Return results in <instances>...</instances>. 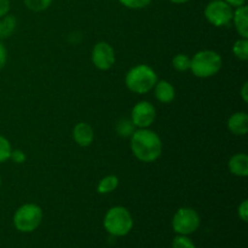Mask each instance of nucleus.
I'll return each mask as SVG.
<instances>
[{
  "instance_id": "bb28decb",
  "label": "nucleus",
  "mask_w": 248,
  "mask_h": 248,
  "mask_svg": "<svg viewBox=\"0 0 248 248\" xmlns=\"http://www.w3.org/2000/svg\"><path fill=\"white\" fill-rule=\"evenodd\" d=\"M10 11V1L9 0H0V18L6 16Z\"/></svg>"
},
{
  "instance_id": "f257e3e1",
  "label": "nucleus",
  "mask_w": 248,
  "mask_h": 248,
  "mask_svg": "<svg viewBox=\"0 0 248 248\" xmlns=\"http://www.w3.org/2000/svg\"><path fill=\"white\" fill-rule=\"evenodd\" d=\"M131 150L140 161L154 162L161 156V138L149 128H137L131 136Z\"/></svg>"
},
{
  "instance_id": "b1692460",
  "label": "nucleus",
  "mask_w": 248,
  "mask_h": 248,
  "mask_svg": "<svg viewBox=\"0 0 248 248\" xmlns=\"http://www.w3.org/2000/svg\"><path fill=\"white\" fill-rule=\"evenodd\" d=\"M237 215L241 218V220L247 222L248 220V201L244 200L237 207Z\"/></svg>"
},
{
  "instance_id": "c756f323",
  "label": "nucleus",
  "mask_w": 248,
  "mask_h": 248,
  "mask_svg": "<svg viewBox=\"0 0 248 248\" xmlns=\"http://www.w3.org/2000/svg\"><path fill=\"white\" fill-rule=\"evenodd\" d=\"M171 2H173V4H186V2L190 1V0H170Z\"/></svg>"
},
{
  "instance_id": "9b49d317",
  "label": "nucleus",
  "mask_w": 248,
  "mask_h": 248,
  "mask_svg": "<svg viewBox=\"0 0 248 248\" xmlns=\"http://www.w3.org/2000/svg\"><path fill=\"white\" fill-rule=\"evenodd\" d=\"M228 128L235 136H246L248 132V115L246 111H236L228 119Z\"/></svg>"
},
{
  "instance_id": "aec40b11",
  "label": "nucleus",
  "mask_w": 248,
  "mask_h": 248,
  "mask_svg": "<svg viewBox=\"0 0 248 248\" xmlns=\"http://www.w3.org/2000/svg\"><path fill=\"white\" fill-rule=\"evenodd\" d=\"M24 5L28 10L34 12H41L51 6L53 0H23Z\"/></svg>"
},
{
  "instance_id": "cd10ccee",
  "label": "nucleus",
  "mask_w": 248,
  "mask_h": 248,
  "mask_svg": "<svg viewBox=\"0 0 248 248\" xmlns=\"http://www.w3.org/2000/svg\"><path fill=\"white\" fill-rule=\"evenodd\" d=\"M224 1L228 2L232 7H240L242 5H246V0H224Z\"/></svg>"
},
{
  "instance_id": "412c9836",
  "label": "nucleus",
  "mask_w": 248,
  "mask_h": 248,
  "mask_svg": "<svg viewBox=\"0 0 248 248\" xmlns=\"http://www.w3.org/2000/svg\"><path fill=\"white\" fill-rule=\"evenodd\" d=\"M12 153V147L11 143L9 142L6 137L0 135V164L10 160Z\"/></svg>"
},
{
  "instance_id": "a878e982",
  "label": "nucleus",
  "mask_w": 248,
  "mask_h": 248,
  "mask_svg": "<svg viewBox=\"0 0 248 248\" xmlns=\"http://www.w3.org/2000/svg\"><path fill=\"white\" fill-rule=\"evenodd\" d=\"M6 61H7L6 47L4 46L2 41L0 40V70L5 67V64H6Z\"/></svg>"
},
{
  "instance_id": "423d86ee",
  "label": "nucleus",
  "mask_w": 248,
  "mask_h": 248,
  "mask_svg": "<svg viewBox=\"0 0 248 248\" xmlns=\"http://www.w3.org/2000/svg\"><path fill=\"white\" fill-rule=\"evenodd\" d=\"M200 222V216L194 208L182 207L174 213L172 228L178 235H189L199 229Z\"/></svg>"
},
{
  "instance_id": "2eb2a0df",
  "label": "nucleus",
  "mask_w": 248,
  "mask_h": 248,
  "mask_svg": "<svg viewBox=\"0 0 248 248\" xmlns=\"http://www.w3.org/2000/svg\"><path fill=\"white\" fill-rule=\"evenodd\" d=\"M17 27V21L12 15H6V16L0 18V40L7 39L15 33Z\"/></svg>"
},
{
  "instance_id": "7ed1b4c3",
  "label": "nucleus",
  "mask_w": 248,
  "mask_h": 248,
  "mask_svg": "<svg viewBox=\"0 0 248 248\" xmlns=\"http://www.w3.org/2000/svg\"><path fill=\"white\" fill-rule=\"evenodd\" d=\"M222 56L213 50H202L196 52L191 58L190 70L196 78L207 79L215 77L222 69Z\"/></svg>"
},
{
  "instance_id": "5701e85b",
  "label": "nucleus",
  "mask_w": 248,
  "mask_h": 248,
  "mask_svg": "<svg viewBox=\"0 0 248 248\" xmlns=\"http://www.w3.org/2000/svg\"><path fill=\"white\" fill-rule=\"evenodd\" d=\"M123 6L131 10H140L147 7L152 2V0H119Z\"/></svg>"
},
{
  "instance_id": "f03ea898",
  "label": "nucleus",
  "mask_w": 248,
  "mask_h": 248,
  "mask_svg": "<svg viewBox=\"0 0 248 248\" xmlns=\"http://www.w3.org/2000/svg\"><path fill=\"white\" fill-rule=\"evenodd\" d=\"M157 74L148 64H138L131 68L125 77V84L131 92L144 94L154 89L157 82Z\"/></svg>"
},
{
  "instance_id": "dca6fc26",
  "label": "nucleus",
  "mask_w": 248,
  "mask_h": 248,
  "mask_svg": "<svg viewBox=\"0 0 248 248\" xmlns=\"http://www.w3.org/2000/svg\"><path fill=\"white\" fill-rule=\"evenodd\" d=\"M119 186V178L115 174H109L106 176L104 178H102L98 182V186H97V191L99 194H110L113 191H115Z\"/></svg>"
},
{
  "instance_id": "ddd939ff",
  "label": "nucleus",
  "mask_w": 248,
  "mask_h": 248,
  "mask_svg": "<svg viewBox=\"0 0 248 248\" xmlns=\"http://www.w3.org/2000/svg\"><path fill=\"white\" fill-rule=\"evenodd\" d=\"M154 94L160 103H171L176 97V90L167 80H157L154 86Z\"/></svg>"
},
{
  "instance_id": "7c9ffc66",
  "label": "nucleus",
  "mask_w": 248,
  "mask_h": 248,
  "mask_svg": "<svg viewBox=\"0 0 248 248\" xmlns=\"http://www.w3.org/2000/svg\"><path fill=\"white\" fill-rule=\"evenodd\" d=\"M0 186H1V176H0Z\"/></svg>"
},
{
  "instance_id": "f3484780",
  "label": "nucleus",
  "mask_w": 248,
  "mask_h": 248,
  "mask_svg": "<svg viewBox=\"0 0 248 248\" xmlns=\"http://www.w3.org/2000/svg\"><path fill=\"white\" fill-rule=\"evenodd\" d=\"M232 53L240 61L248 60V39L240 38L232 45Z\"/></svg>"
},
{
  "instance_id": "393cba45",
  "label": "nucleus",
  "mask_w": 248,
  "mask_h": 248,
  "mask_svg": "<svg viewBox=\"0 0 248 248\" xmlns=\"http://www.w3.org/2000/svg\"><path fill=\"white\" fill-rule=\"evenodd\" d=\"M10 159H11L14 162H16V164H22V162L26 161V155H24V153L22 152L21 149H16V150L12 149Z\"/></svg>"
},
{
  "instance_id": "1a4fd4ad",
  "label": "nucleus",
  "mask_w": 248,
  "mask_h": 248,
  "mask_svg": "<svg viewBox=\"0 0 248 248\" xmlns=\"http://www.w3.org/2000/svg\"><path fill=\"white\" fill-rule=\"evenodd\" d=\"M92 63L99 70H109L115 63V51L110 44L99 41L92 50Z\"/></svg>"
},
{
  "instance_id": "c85d7f7f",
  "label": "nucleus",
  "mask_w": 248,
  "mask_h": 248,
  "mask_svg": "<svg viewBox=\"0 0 248 248\" xmlns=\"http://www.w3.org/2000/svg\"><path fill=\"white\" fill-rule=\"evenodd\" d=\"M241 98L245 103L248 102V82L246 81L244 85H242V89H241Z\"/></svg>"
},
{
  "instance_id": "4468645a",
  "label": "nucleus",
  "mask_w": 248,
  "mask_h": 248,
  "mask_svg": "<svg viewBox=\"0 0 248 248\" xmlns=\"http://www.w3.org/2000/svg\"><path fill=\"white\" fill-rule=\"evenodd\" d=\"M230 173L236 177L248 176V156L245 153H237L230 157L228 162Z\"/></svg>"
},
{
  "instance_id": "39448f33",
  "label": "nucleus",
  "mask_w": 248,
  "mask_h": 248,
  "mask_svg": "<svg viewBox=\"0 0 248 248\" xmlns=\"http://www.w3.org/2000/svg\"><path fill=\"white\" fill-rule=\"evenodd\" d=\"M43 210L36 203H24L14 215V225L18 232H31L43 220Z\"/></svg>"
},
{
  "instance_id": "9d476101",
  "label": "nucleus",
  "mask_w": 248,
  "mask_h": 248,
  "mask_svg": "<svg viewBox=\"0 0 248 248\" xmlns=\"http://www.w3.org/2000/svg\"><path fill=\"white\" fill-rule=\"evenodd\" d=\"M73 140L79 147H90L94 140V132L92 126L87 123L77 124L73 128Z\"/></svg>"
},
{
  "instance_id": "6ab92c4d",
  "label": "nucleus",
  "mask_w": 248,
  "mask_h": 248,
  "mask_svg": "<svg viewBox=\"0 0 248 248\" xmlns=\"http://www.w3.org/2000/svg\"><path fill=\"white\" fill-rule=\"evenodd\" d=\"M136 130L137 128L135 127L132 121L128 120V119H123V120L118 121V124H116V132L121 137H131Z\"/></svg>"
},
{
  "instance_id": "a211bd4d",
  "label": "nucleus",
  "mask_w": 248,
  "mask_h": 248,
  "mask_svg": "<svg viewBox=\"0 0 248 248\" xmlns=\"http://www.w3.org/2000/svg\"><path fill=\"white\" fill-rule=\"evenodd\" d=\"M191 58L186 53H178L172 60V65L177 72H186L190 69Z\"/></svg>"
},
{
  "instance_id": "0eeeda50",
  "label": "nucleus",
  "mask_w": 248,
  "mask_h": 248,
  "mask_svg": "<svg viewBox=\"0 0 248 248\" xmlns=\"http://www.w3.org/2000/svg\"><path fill=\"white\" fill-rule=\"evenodd\" d=\"M203 14L212 26L227 27L232 22L234 10L224 0H212L206 5Z\"/></svg>"
},
{
  "instance_id": "6e6552de",
  "label": "nucleus",
  "mask_w": 248,
  "mask_h": 248,
  "mask_svg": "<svg viewBox=\"0 0 248 248\" xmlns=\"http://www.w3.org/2000/svg\"><path fill=\"white\" fill-rule=\"evenodd\" d=\"M156 118V109L150 102L140 101L131 111V121L136 128H149Z\"/></svg>"
},
{
  "instance_id": "4be33fe9",
  "label": "nucleus",
  "mask_w": 248,
  "mask_h": 248,
  "mask_svg": "<svg viewBox=\"0 0 248 248\" xmlns=\"http://www.w3.org/2000/svg\"><path fill=\"white\" fill-rule=\"evenodd\" d=\"M172 248H195V245L186 235H177L172 241Z\"/></svg>"
},
{
  "instance_id": "f8f14e48",
  "label": "nucleus",
  "mask_w": 248,
  "mask_h": 248,
  "mask_svg": "<svg viewBox=\"0 0 248 248\" xmlns=\"http://www.w3.org/2000/svg\"><path fill=\"white\" fill-rule=\"evenodd\" d=\"M232 22L241 38L248 39V7L246 5L236 7L232 14Z\"/></svg>"
},
{
  "instance_id": "20e7f679",
  "label": "nucleus",
  "mask_w": 248,
  "mask_h": 248,
  "mask_svg": "<svg viewBox=\"0 0 248 248\" xmlns=\"http://www.w3.org/2000/svg\"><path fill=\"white\" fill-rule=\"evenodd\" d=\"M103 224L107 232L113 236H125L132 230L133 219L127 208L114 206L104 216Z\"/></svg>"
}]
</instances>
